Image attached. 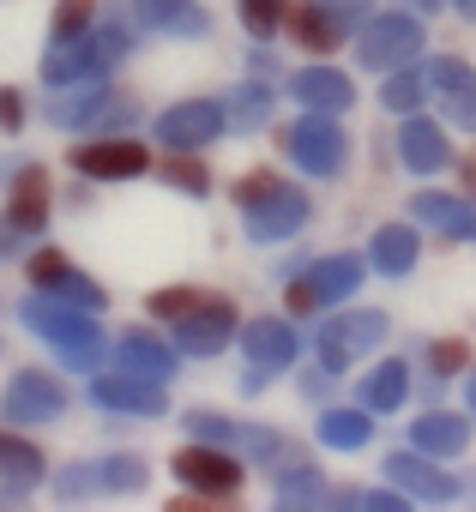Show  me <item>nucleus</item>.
I'll return each mask as SVG.
<instances>
[{
  "label": "nucleus",
  "mask_w": 476,
  "mask_h": 512,
  "mask_svg": "<svg viewBox=\"0 0 476 512\" xmlns=\"http://www.w3.org/2000/svg\"><path fill=\"white\" fill-rule=\"evenodd\" d=\"M73 163L85 169V175H133V169H145L151 157H145V145H79L73 151Z\"/></svg>",
  "instance_id": "obj_1"
},
{
  "label": "nucleus",
  "mask_w": 476,
  "mask_h": 512,
  "mask_svg": "<svg viewBox=\"0 0 476 512\" xmlns=\"http://www.w3.org/2000/svg\"><path fill=\"white\" fill-rule=\"evenodd\" d=\"M175 470H181L187 482H205V488H223V494L242 482V470H235L229 458H211V452H181V458H175Z\"/></svg>",
  "instance_id": "obj_2"
},
{
  "label": "nucleus",
  "mask_w": 476,
  "mask_h": 512,
  "mask_svg": "<svg viewBox=\"0 0 476 512\" xmlns=\"http://www.w3.org/2000/svg\"><path fill=\"white\" fill-rule=\"evenodd\" d=\"M13 223H25V229L43 223V175H37V169H25V181H19V193H13Z\"/></svg>",
  "instance_id": "obj_3"
},
{
  "label": "nucleus",
  "mask_w": 476,
  "mask_h": 512,
  "mask_svg": "<svg viewBox=\"0 0 476 512\" xmlns=\"http://www.w3.org/2000/svg\"><path fill=\"white\" fill-rule=\"evenodd\" d=\"M0 470H13V476H37V452L0 434Z\"/></svg>",
  "instance_id": "obj_4"
},
{
  "label": "nucleus",
  "mask_w": 476,
  "mask_h": 512,
  "mask_svg": "<svg viewBox=\"0 0 476 512\" xmlns=\"http://www.w3.org/2000/svg\"><path fill=\"white\" fill-rule=\"evenodd\" d=\"M163 175H169V181H181V187H205V169H199V163H187V157H175Z\"/></svg>",
  "instance_id": "obj_5"
},
{
  "label": "nucleus",
  "mask_w": 476,
  "mask_h": 512,
  "mask_svg": "<svg viewBox=\"0 0 476 512\" xmlns=\"http://www.w3.org/2000/svg\"><path fill=\"white\" fill-rule=\"evenodd\" d=\"M248 19H254V31H272V0H248Z\"/></svg>",
  "instance_id": "obj_6"
},
{
  "label": "nucleus",
  "mask_w": 476,
  "mask_h": 512,
  "mask_svg": "<svg viewBox=\"0 0 476 512\" xmlns=\"http://www.w3.org/2000/svg\"><path fill=\"white\" fill-rule=\"evenodd\" d=\"M0 121H7V127H19V103H13V91H0Z\"/></svg>",
  "instance_id": "obj_7"
},
{
  "label": "nucleus",
  "mask_w": 476,
  "mask_h": 512,
  "mask_svg": "<svg viewBox=\"0 0 476 512\" xmlns=\"http://www.w3.org/2000/svg\"><path fill=\"white\" fill-rule=\"evenodd\" d=\"M464 187L476 193V157H464Z\"/></svg>",
  "instance_id": "obj_8"
}]
</instances>
